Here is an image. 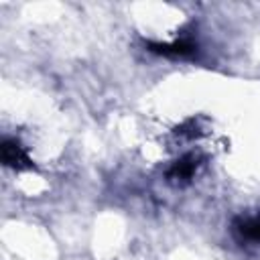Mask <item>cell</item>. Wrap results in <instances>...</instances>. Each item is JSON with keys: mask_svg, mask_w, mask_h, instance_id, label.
<instances>
[{"mask_svg": "<svg viewBox=\"0 0 260 260\" xmlns=\"http://www.w3.org/2000/svg\"><path fill=\"white\" fill-rule=\"evenodd\" d=\"M148 51L152 53H158V55H165V57H189L195 53L197 45L189 39H181V41H175L171 45H160V43H148L146 45Z\"/></svg>", "mask_w": 260, "mask_h": 260, "instance_id": "3", "label": "cell"}, {"mask_svg": "<svg viewBox=\"0 0 260 260\" xmlns=\"http://www.w3.org/2000/svg\"><path fill=\"white\" fill-rule=\"evenodd\" d=\"M2 162L6 167H12L16 171H22V169H30L32 162L24 150V146L14 140V138H4L2 142Z\"/></svg>", "mask_w": 260, "mask_h": 260, "instance_id": "2", "label": "cell"}, {"mask_svg": "<svg viewBox=\"0 0 260 260\" xmlns=\"http://www.w3.org/2000/svg\"><path fill=\"white\" fill-rule=\"evenodd\" d=\"M232 232L240 244L260 246V215H238L232 223Z\"/></svg>", "mask_w": 260, "mask_h": 260, "instance_id": "1", "label": "cell"}, {"mask_svg": "<svg viewBox=\"0 0 260 260\" xmlns=\"http://www.w3.org/2000/svg\"><path fill=\"white\" fill-rule=\"evenodd\" d=\"M195 169H197V156L185 154L177 162H173V167L167 171V177L171 183H187L195 175Z\"/></svg>", "mask_w": 260, "mask_h": 260, "instance_id": "4", "label": "cell"}]
</instances>
